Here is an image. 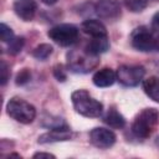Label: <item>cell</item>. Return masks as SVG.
<instances>
[{"mask_svg":"<svg viewBox=\"0 0 159 159\" xmlns=\"http://www.w3.org/2000/svg\"><path fill=\"white\" fill-rule=\"evenodd\" d=\"M159 124V112L155 108L143 109L132 124V132L135 137L145 139L152 135Z\"/></svg>","mask_w":159,"mask_h":159,"instance_id":"obj_2","label":"cell"},{"mask_svg":"<svg viewBox=\"0 0 159 159\" xmlns=\"http://www.w3.org/2000/svg\"><path fill=\"white\" fill-rule=\"evenodd\" d=\"M117 80V75L116 72L112 70V68H108V67H104V68H101L98 70L94 75H93V83L94 86L97 87H109L112 86Z\"/></svg>","mask_w":159,"mask_h":159,"instance_id":"obj_12","label":"cell"},{"mask_svg":"<svg viewBox=\"0 0 159 159\" xmlns=\"http://www.w3.org/2000/svg\"><path fill=\"white\" fill-rule=\"evenodd\" d=\"M154 1H159V0H154Z\"/></svg>","mask_w":159,"mask_h":159,"instance_id":"obj_28","label":"cell"},{"mask_svg":"<svg viewBox=\"0 0 159 159\" xmlns=\"http://www.w3.org/2000/svg\"><path fill=\"white\" fill-rule=\"evenodd\" d=\"M81 29L84 34L92 36V37H101V36H107V30L106 26L99 21L94 19H89L82 22Z\"/></svg>","mask_w":159,"mask_h":159,"instance_id":"obj_13","label":"cell"},{"mask_svg":"<svg viewBox=\"0 0 159 159\" xmlns=\"http://www.w3.org/2000/svg\"><path fill=\"white\" fill-rule=\"evenodd\" d=\"M14 11L24 21H30L37 11V4L35 0H17L14 4Z\"/></svg>","mask_w":159,"mask_h":159,"instance_id":"obj_11","label":"cell"},{"mask_svg":"<svg viewBox=\"0 0 159 159\" xmlns=\"http://www.w3.org/2000/svg\"><path fill=\"white\" fill-rule=\"evenodd\" d=\"M30 80H31V72H30V70H29V68H22V70L16 75L15 82H16L17 86H24V84H26L27 82H30Z\"/></svg>","mask_w":159,"mask_h":159,"instance_id":"obj_19","label":"cell"},{"mask_svg":"<svg viewBox=\"0 0 159 159\" xmlns=\"http://www.w3.org/2000/svg\"><path fill=\"white\" fill-rule=\"evenodd\" d=\"M43 4H46V5H53L57 0H41Z\"/></svg>","mask_w":159,"mask_h":159,"instance_id":"obj_26","label":"cell"},{"mask_svg":"<svg viewBox=\"0 0 159 159\" xmlns=\"http://www.w3.org/2000/svg\"><path fill=\"white\" fill-rule=\"evenodd\" d=\"M96 14L99 19L113 21L120 16V4L119 0H98L94 6Z\"/></svg>","mask_w":159,"mask_h":159,"instance_id":"obj_8","label":"cell"},{"mask_svg":"<svg viewBox=\"0 0 159 159\" xmlns=\"http://www.w3.org/2000/svg\"><path fill=\"white\" fill-rule=\"evenodd\" d=\"M143 89L145 94L154 102H159V77L150 76L143 80Z\"/></svg>","mask_w":159,"mask_h":159,"instance_id":"obj_14","label":"cell"},{"mask_svg":"<svg viewBox=\"0 0 159 159\" xmlns=\"http://www.w3.org/2000/svg\"><path fill=\"white\" fill-rule=\"evenodd\" d=\"M109 48V40L107 36H101V37H93L91 40V42L87 45L86 50L88 52H91L92 55H101L103 52H106Z\"/></svg>","mask_w":159,"mask_h":159,"instance_id":"obj_15","label":"cell"},{"mask_svg":"<svg viewBox=\"0 0 159 159\" xmlns=\"http://www.w3.org/2000/svg\"><path fill=\"white\" fill-rule=\"evenodd\" d=\"M116 75L119 83H122L123 86L134 87L143 81L145 70L143 66H139V65H123L117 70Z\"/></svg>","mask_w":159,"mask_h":159,"instance_id":"obj_6","label":"cell"},{"mask_svg":"<svg viewBox=\"0 0 159 159\" xmlns=\"http://www.w3.org/2000/svg\"><path fill=\"white\" fill-rule=\"evenodd\" d=\"M89 140L94 147L99 149H107L116 143V134L111 129L98 127L91 130Z\"/></svg>","mask_w":159,"mask_h":159,"instance_id":"obj_9","label":"cell"},{"mask_svg":"<svg viewBox=\"0 0 159 159\" xmlns=\"http://www.w3.org/2000/svg\"><path fill=\"white\" fill-rule=\"evenodd\" d=\"M132 46L140 52H150L155 50V37L144 26L135 29L130 35Z\"/></svg>","mask_w":159,"mask_h":159,"instance_id":"obj_7","label":"cell"},{"mask_svg":"<svg viewBox=\"0 0 159 159\" xmlns=\"http://www.w3.org/2000/svg\"><path fill=\"white\" fill-rule=\"evenodd\" d=\"M6 112L12 119L22 124H29L34 122L36 117V108L31 103L19 97H14L7 102Z\"/></svg>","mask_w":159,"mask_h":159,"instance_id":"obj_4","label":"cell"},{"mask_svg":"<svg viewBox=\"0 0 159 159\" xmlns=\"http://www.w3.org/2000/svg\"><path fill=\"white\" fill-rule=\"evenodd\" d=\"M70 138H71L70 128L67 125H62V127L51 128L50 132L40 135L37 142L40 144H45V143H53V142H63V140H68Z\"/></svg>","mask_w":159,"mask_h":159,"instance_id":"obj_10","label":"cell"},{"mask_svg":"<svg viewBox=\"0 0 159 159\" xmlns=\"http://www.w3.org/2000/svg\"><path fill=\"white\" fill-rule=\"evenodd\" d=\"M34 158H55V155L53 154H50V153H42V152H40V153L34 154Z\"/></svg>","mask_w":159,"mask_h":159,"instance_id":"obj_24","label":"cell"},{"mask_svg":"<svg viewBox=\"0 0 159 159\" xmlns=\"http://www.w3.org/2000/svg\"><path fill=\"white\" fill-rule=\"evenodd\" d=\"M53 76H55L56 80L60 81V82H63V81L66 80V72H65L62 65H57V66L53 67Z\"/></svg>","mask_w":159,"mask_h":159,"instance_id":"obj_23","label":"cell"},{"mask_svg":"<svg viewBox=\"0 0 159 159\" xmlns=\"http://www.w3.org/2000/svg\"><path fill=\"white\" fill-rule=\"evenodd\" d=\"M103 122L109 125L111 128H114V129H120L125 125V119L124 117L114 108H111L103 117Z\"/></svg>","mask_w":159,"mask_h":159,"instance_id":"obj_16","label":"cell"},{"mask_svg":"<svg viewBox=\"0 0 159 159\" xmlns=\"http://www.w3.org/2000/svg\"><path fill=\"white\" fill-rule=\"evenodd\" d=\"M155 50H158V51H159V36H158V37H155Z\"/></svg>","mask_w":159,"mask_h":159,"instance_id":"obj_27","label":"cell"},{"mask_svg":"<svg viewBox=\"0 0 159 159\" xmlns=\"http://www.w3.org/2000/svg\"><path fill=\"white\" fill-rule=\"evenodd\" d=\"M0 39L2 42H10L14 40V32L6 24L0 25Z\"/></svg>","mask_w":159,"mask_h":159,"instance_id":"obj_20","label":"cell"},{"mask_svg":"<svg viewBox=\"0 0 159 159\" xmlns=\"http://www.w3.org/2000/svg\"><path fill=\"white\" fill-rule=\"evenodd\" d=\"M99 60L87 50H72L67 53V66L71 71L77 73H87L92 71Z\"/></svg>","mask_w":159,"mask_h":159,"instance_id":"obj_3","label":"cell"},{"mask_svg":"<svg viewBox=\"0 0 159 159\" xmlns=\"http://www.w3.org/2000/svg\"><path fill=\"white\" fill-rule=\"evenodd\" d=\"M52 51H53V48H52L51 45H48V43H41V45H39V46H36L34 48L32 56L35 58H37V60L43 61V60H46L52 53Z\"/></svg>","mask_w":159,"mask_h":159,"instance_id":"obj_17","label":"cell"},{"mask_svg":"<svg viewBox=\"0 0 159 159\" xmlns=\"http://www.w3.org/2000/svg\"><path fill=\"white\" fill-rule=\"evenodd\" d=\"M24 37H14L12 41L9 42V52L12 53V55H16L17 52L21 51L22 46H24Z\"/></svg>","mask_w":159,"mask_h":159,"instance_id":"obj_21","label":"cell"},{"mask_svg":"<svg viewBox=\"0 0 159 159\" xmlns=\"http://www.w3.org/2000/svg\"><path fill=\"white\" fill-rule=\"evenodd\" d=\"M73 108L77 113L87 118H98L103 113V104L94 99L86 89H77L71 94Z\"/></svg>","mask_w":159,"mask_h":159,"instance_id":"obj_1","label":"cell"},{"mask_svg":"<svg viewBox=\"0 0 159 159\" xmlns=\"http://www.w3.org/2000/svg\"><path fill=\"white\" fill-rule=\"evenodd\" d=\"M47 35L60 46H71L78 40V29L72 24H60L50 29Z\"/></svg>","mask_w":159,"mask_h":159,"instance_id":"obj_5","label":"cell"},{"mask_svg":"<svg viewBox=\"0 0 159 159\" xmlns=\"http://www.w3.org/2000/svg\"><path fill=\"white\" fill-rule=\"evenodd\" d=\"M153 24H154L155 26H159V12H157V14L154 15V17H153Z\"/></svg>","mask_w":159,"mask_h":159,"instance_id":"obj_25","label":"cell"},{"mask_svg":"<svg viewBox=\"0 0 159 159\" xmlns=\"http://www.w3.org/2000/svg\"><path fill=\"white\" fill-rule=\"evenodd\" d=\"M123 2L125 7L132 12H140L148 5V0H123Z\"/></svg>","mask_w":159,"mask_h":159,"instance_id":"obj_18","label":"cell"},{"mask_svg":"<svg viewBox=\"0 0 159 159\" xmlns=\"http://www.w3.org/2000/svg\"><path fill=\"white\" fill-rule=\"evenodd\" d=\"M7 80H9V67L4 61H1V65H0V82H1V84L5 86Z\"/></svg>","mask_w":159,"mask_h":159,"instance_id":"obj_22","label":"cell"}]
</instances>
